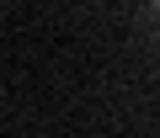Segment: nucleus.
<instances>
[{
  "mask_svg": "<svg viewBox=\"0 0 160 138\" xmlns=\"http://www.w3.org/2000/svg\"><path fill=\"white\" fill-rule=\"evenodd\" d=\"M155 6H160V0H155Z\"/></svg>",
  "mask_w": 160,
  "mask_h": 138,
  "instance_id": "f257e3e1",
  "label": "nucleus"
}]
</instances>
